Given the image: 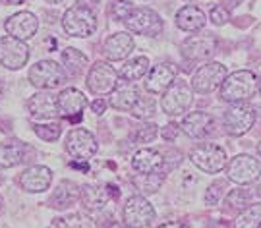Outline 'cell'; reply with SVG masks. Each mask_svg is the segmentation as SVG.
<instances>
[{"label": "cell", "mask_w": 261, "mask_h": 228, "mask_svg": "<svg viewBox=\"0 0 261 228\" xmlns=\"http://www.w3.org/2000/svg\"><path fill=\"white\" fill-rule=\"evenodd\" d=\"M134 12V4L130 0H114L112 4V16L116 19H126Z\"/></svg>", "instance_id": "d590c367"}, {"label": "cell", "mask_w": 261, "mask_h": 228, "mask_svg": "<svg viewBox=\"0 0 261 228\" xmlns=\"http://www.w3.org/2000/svg\"><path fill=\"white\" fill-rule=\"evenodd\" d=\"M122 220L130 228H145L155 220V209L145 197L134 195L122 209Z\"/></svg>", "instance_id": "ba28073f"}, {"label": "cell", "mask_w": 261, "mask_h": 228, "mask_svg": "<svg viewBox=\"0 0 261 228\" xmlns=\"http://www.w3.org/2000/svg\"><path fill=\"white\" fill-rule=\"evenodd\" d=\"M118 72L107 62H95L87 74V87L95 95H109L118 86Z\"/></svg>", "instance_id": "30bf717a"}, {"label": "cell", "mask_w": 261, "mask_h": 228, "mask_svg": "<svg viewBox=\"0 0 261 228\" xmlns=\"http://www.w3.org/2000/svg\"><path fill=\"white\" fill-rule=\"evenodd\" d=\"M62 27L70 37L85 39L91 37L97 31V18L93 10L84 8V6H72L64 12L62 16Z\"/></svg>", "instance_id": "7a4b0ae2"}, {"label": "cell", "mask_w": 261, "mask_h": 228, "mask_svg": "<svg viewBox=\"0 0 261 228\" xmlns=\"http://www.w3.org/2000/svg\"><path fill=\"white\" fill-rule=\"evenodd\" d=\"M107 228H130V226H128L124 220H122V222H118V220H112V222H109V226H107Z\"/></svg>", "instance_id": "ee69618b"}, {"label": "cell", "mask_w": 261, "mask_h": 228, "mask_svg": "<svg viewBox=\"0 0 261 228\" xmlns=\"http://www.w3.org/2000/svg\"><path fill=\"white\" fill-rule=\"evenodd\" d=\"M259 93H261V81H259Z\"/></svg>", "instance_id": "816d5d0a"}, {"label": "cell", "mask_w": 261, "mask_h": 228, "mask_svg": "<svg viewBox=\"0 0 261 228\" xmlns=\"http://www.w3.org/2000/svg\"><path fill=\"white\" fill-rule=\"evenodd\" d=\"M77 6H84V8H89V10H93L97 4H99V0H77L75 2Z\"/></svg>", "instance_id": "b9f144b4"}, {"label": "cell", "mask_w": 261, "mask_h": 228, "mask_svg": "<svg viewBox=\"0 0 261 228\" xmlns=\"http://www.w3.org/2000/svg\"><path fill=\"white\" fill-rule=\"evenodd\" d=\"M257 195H259V197H261V184H259V186H257Z\"/></svg>", "instance_id": "7dc6e473"}, {"label": "cell", "mask_w": 261, "mask_h": 228, "mask_svg": "<svg viewBox=\"0 0 261 228\" xmlns=\"http://www.w3.org/2000/svg\"><path fill=\"white\" fill-rule=\"evenodd\" d=\"M4 27L8 31V35L21 41H28L37 33L39 19L31 14V12H18L14 16H10L4 23Z\"/></svg>", "instance_id": "2e32d148"}, {"label": "cell", "mask_w": 261, "mask_h": 228, "mask_svg": "<svg viewBox=\"0 0 261 228\" xmlns=\"http://www.w3.org/2000/svg\"><path fill=\"white\" fill-rule=\"evenodd\" d=\"M2 93H4V83L0 81V97H2Z\"/></svg>", "instance_id": "bcb514c9"}, {"label": "cell", "mask_w": 261, "mask_h": 228, "mask_svg": "<svg viewBox=\"0 0 261 228\" xmlns=\"http://www.w3.org/2000/svg\"><path fill=\"white\" fill-rule=\"evenodd\" d=\"M209 19L213 21L215 25H224V23L230 19V14H228V10L223 8V6H215V8H211V12H209Z\"/></svg>", "instance_id": "f35d334b"}, {"label": "cell", "mask_w": 261, "mask_h": 228, "mask_svg": "<svg viewBox=\"0 0 261 228\" xmlns=\"http://www.w3.org/2000/svg\"><path fill=\"white\" fill-rule=\"evenodd\" d=\"M157 137V126L151 122H145L141 128H138V132H136V139L140 143H149L153 141Z\"/></svg>", "instance_id": "8d00e7d4"}, {"label": "cell", "mask_w": 261, "mask_h": 228, "mask_svg": "<svg viewBox=\"0 0 261 228\" xmlns=\"http://www.w3.org/2000/svg\"><path fill=\"white\" fill-rule=\"evenodd\" d=\"M248 197H250V193L246 190H234L228 193V197H226V203H228V207H238V209H244L246 205H248Z\"/></svg>", "instance_id": "74e56055"}, {"label": "cell", "mask_w": 261, "mask_h": 228, "mask_svg": "<svg viewBox=\"0 0 261 228\" xmlns=\"http://www.w3.org/2000/svg\"><path fill=\"white\" fill-rule=\"evenodd\" d=\"M87 62H89L87 56L82 50H77V48H64L62 50V66H64L68 76H80L87 68Z\"/></svg>", "instance_id": "83f0119b"}, {"label": "cell", "mask_w": 261, "mask_h": 228, "mask_svg": "<svg viewBox=\"0 0 261 228\" xmlns=\"http://www.w3.org/2000/svg\"><path fill=\"white\" fill-rule=\"evenodd\" d=\"M259 91V79L250 70H238L226 79L221 86V99L224 103H246L250 101L255 93Z\"/></svg>", "instance_id": "6da1fadb"}, {"label": "cell", "mask_w": 261, "mask_h": 228, "mask_svg": "<svg viewBox=\"0 0 261 228\" xmlns=\"http://www.w3.org/2000/svg\"><path fill=\"white\" fill-rule=\"evenodd\" d=\"M132 166L138 174H157L165 172V157L157 149H140L132 157Z\"/></svg>", "instance_id": "ac0fdd59"}, {"label": "cell", "mask_w": 261, "mask_h": 228, "mask_svg": "<svg viewBox=\"0 0 261 228\" xmlns=\"http://www.w3.org/2000/svg\"><path fill=\"white\" fill-rule=\"evenodd\" d=\"M2 205H4V201H2V197H0V213H2Z\"/></svg>", "instance_id": "c3c4849f"}, {"label": "cell", "mask_w": 261, "mask_h": 228, "mask_svg": "<svg viewBox=\"0 0 261 228\" xmlns=\"http://www.w3.org/2000/svg\"><path fill=\"white\" fill-rule=\"evenodd\" d=\"M188 137H194V139H201L207 137L209 133L213 132L215 128V118L211 114L203 112V110H197V112H190L184 118V122L180 126Z\"/></svg>", "instance_id": "d6986e66"}, {"label": "cell", "mask_w": 261, "mask_h": 228, "mask_svg": "<svg viewBox=\"0 0 261 228\" xmlns=\"http://www.w3.org/2000/svg\"><path fill=\"white\" fill-rule=\"evenodd\" d=\"M132 114L140 120H147L149 116L155 114V99L153 97H140V101L132 108Z\"/></svg>", "instance_id": "d6a6232c"}, {"label": "cell", "mask_w": 261, "mask_h": 228, "mask_svg": "<svg viewBox=\"0 0 261 228\" xmlns=\"http://www.w3.org/2000/svg\"><path fill=\"white\" fill-rule=\"evenodd\" d=\"M178 133H180V128H178L176 124H168V126L163 128L161 135H163L165 141H174V139L178 137Z\"/></svg>", "instance_id": "ab89813d"}, {"label": "cell", "mask_w": 261, "mask_h": 228, "mask_svg": "<svg viewBox=\"0 0 261 228\" xmlns=\"http://www.w3.org/2000/svg\"><path fill=\"white\" fill-rule=\"evenodd\" d=\"M91 110L95 114H103L107 110V101L105 99H95L93 103H91Z\"/></svg>", "instance_id": "60d3db41"}, {"label": "cell", "mask_w": 261, "mask_h": 228, "mask_svg": "<svg viewBox=\"0 0 261 228\" xmlns=\"http://www.w3.org/2000/svg\"><path fill=\"white\" fill-rule=\"evenodd\" d=\"M228 180L234 184H252L259 178L261 164L252 155H236L226 166Z\"/></svg>", "instance_id": "7c38bea8"}, {"label": "cell", "mask_w": 261, "mask_h": 228, "mask_svg": "<svg viewBox=\"0 0 261 228\" xmlns=\"http://www.w3.org/2000/svg\"><path fill=\"white\" fill-rule=\"evenodd\" d=\"M134 50V37L130 33H114L105 41V56L109 60H122Z\"/></svg>", "instance_id": "cb8c5ba5"}, {"label": "cell", "mask_w": 261, "mask_h": 228, "mask_svg": "<svg viewBox=\"0 0 261 228\" xmlns=\"http://www.w3.org/2000/svg\"><path fill=\"white\" fill-rule=\"evenodd\" d=\"M224 190H226V184H224V182H215V184H211L205 193L207 205H217V203L221 201V197H223Z\"/></svg>", "instance_id": "e575fe53"}, {"label": "cell", "mask_w": 261, "mask_h": 228, "mask_svg": "<svg viewBox=\"0 0 261 228\" xmlns=\"http://www.w3.org/2000/svg\"><path fill=\"white\" fill-rule=\"evenodd\" d=\"M28 108H29V112H31V116H33V118H39V120L60 116L58 101H56V97L50 95V93H35V95L29 99Z\"/></svg>", "instance_id": "603a6c76"}, {"label": "cell", "mask_w": 261, "mask_h": 228, "mask_svg": "<svg viewBox=\"0 0 261 228\" xmlns=\"http://www.w3.org/2000/svg\"><path fill=\"white\" fill-rule=\"evenodd\" d=\"M178 68L170 62H163L157 64L149 70L147 79H145V91L153 93V95H163L168 87L172 86V81L176 79Z\"/></svg>", "instance_id": "9a60e30c"}, {"label": "cell", "mask_w": 261, "mask_h": 228, "mask_svg": "<svg viewBox=\"0 0 261 228\" xmlns=\"http://www.w3.org/2000/svg\"><path fill=\"white\" fill-rule=\"evenodd\" d=\"M29 83L37 89H56L66 81V70L55 60H39L29 68Z\"/></svg>", "instance_id": "3957f363"}, {"label": "cell", "mask_w": 261, "mask_h": 228, "mask_svg": "<svg viewBox=\"0 0 261 228\" xmlns=\"http://www.w3.org/2000/svg\"><path fill=\"white\" fill-rule=\"evenodd\" d=\"M261 224V203L250 205L236 217L234 228H257Z\"/></svg>", "instance_id": "f546056e"}, {"label": "cell", "mask_w": 261, "mask_h": 228, "mask_svg": "<svg viewBox=\"0 0 261 228\" xmlns=\"http://www.w3.org/2000/svg\"><path fill=\"white\" fill-rule=\"evenodd\" d=\"M226 76H228L226 66H223L221 62H207L196 70V74L192 77V89L201 95L213 93L215 89L223 86Z\"/></svg>", "instance_id": "277c9868"}, {"label": "cell", "mask_w": 261, "mask_h": 228, "mask_svg": "<svg viewBox=\"0 0 261 228\" xmlns=\"http://www.w3.org/2000/svg\"><path fill=\"white\" fill-rule=\"evenodd\" d=\"M35 133H37L41 139L45 141H56L62 133V126L60 124H37L35 126Z\"/></svg>", "instance_id": "836d02e7"}, {"label": "cell", "mask_w": 261, "mask_h": 228, "mask_svg": "<svg viewBox=\"0 0 261 228\" xmlns=\"http://www.w3.org/2000/svg\"><path fill=\"white\" fill-rule=\"evenodd\" d=\"M190 159L196 164L199 170L217 174L226 166V153L223 147L215 145V143H201L192 149Z\"/></svg>", "instance_id": "5b68a950"}, {"label": "cell", "mask_w": 261, "mask_h": 228, "mask_svg": "<svg viewBox=\"0 0 261 228\" xmlns=\"http://www.w3.org/2000/svg\"><path fill=\"white\" fill-rule=\"evenodd\" d=\"M165 180V172H157V174H138V178L134 180V184L138 186V190L143 193H153L161 188V184Z\"/></svg>", "instance_id": "4dcf8cb0"}, {"label": "cell", "mask_w": 261, "mask_h": 228, "mask_svg": "<svg viewBox=\"0 0 261 228\" xmlns=\"http://www.w3.org/2000/svg\"><path fill=\"white\" fill-rule=\"evenodd\" d=\"M192 91L194 89L188 86L186 81L174 79L172 86L163 93V101H161L163 110L167 114H170V116L184 114L190 108V105H192Z\"/></svg>", "instance_id": "9c48e42d"}, {"label": "cell", "mask_w": 261, "mask_h": 228, "mask_svg": "<svg viewBox=\"0 0 261 228\" xmlns=\"http://www.w3.org/2000/svg\"><path fill=\"white\" fill-rule=\"evenodd\" d=\"M47 2H50V4H56V2H60V0H47Z\"/></svg>", "instance_id": "681fc988"}, {"label": "cell", "mask_w": 261, "mask_h": 228, "mask_svg": "<svg viewBox=\"0 0 261 228\" xmlns=\"http://www.w3.org/2000/svg\"><path fill=\"white\" fill-rule=\"evenodd\" d=\"M257 228H261V224H259V226H257Z\"/></svg>", "instance_id": "f5cc1de1"}, {"label": "cell", "mask_w": 261, "mask_h": 228, "mask_svg": "<svg viewBox=\"0 0 261 228\" xmlns=\"http://www.w3.org/2000/svg\"><path fill=\"white\" fill-rule=\"evenodd\" d=\"M149 70V58L147 56H136L128 60L124 66L120 68L118 76L126 81H138L140 77H143Z\"/></svg>", "instance_id": "f1b7e54d"}, {"label": "cell", "mask_w": 261, "mask_h": 228, "mask_svg": "<svg viewBox=\"0 0 261 228\" xmlns=\"http://www.w3.org/2000/svg\"><path fill=\"white\" fill-rule=\"evenodd\" d=\"M118 195H120V191L116 190V186H112V184H105V186L85 184L84 188H82V203H84L85 209L89 211L105 209Z\"/></svg>", "instance_id": "5bb4252c"}, {"label": "cell", "mask_w": 261, "mask_h": 228, "mask_svg": "<svg viewBox=\"0 0 261 228\" xmlns=\"http://www.w3.org/2000/svg\"><path fill=\"white\" fill-rule=\"evenodd\" d=\"M29 48L25 41L16 39L12 35L0 39V64L8 70H19L28 64Z\"/></svg>", "instance_id": "8fae6325"}, {"label": "cell", "mask_w": 261, "mask_h": 228, "mask_svg": "<svg viewBox=\"0 0 261 228\" xmlns=\"http://www.w3.org/2000/svg\"><path fill=\"white\" fill-rule=\"evenodd\" d=\"M159 228H190L188 224H184V222H165V224H161Z\"/></svg>", "instance_id": "7bdbcfd3"}, {"label": "cell", "mask_w": 261, "mask_h": 228, "mask_svg": "<svg viewBox=\"0 0 261 228\" xmlns=\"http://www.w3.org/2000/svg\"><path fill=\"white\" fill-rule=\"evenodd\" d=\"M31 153L28 145L23 143H4L0 145V166L10 168L19 162L28 161V155Z\"/></svg>", "instance_id": "484cf974"}, {"label": "cell", "mask_w": 261, "mask_h": 228, "mask_svg": "<svg viewBox=\"0 0 261 228\" xmlns=\"http://www.w3.org/2000/svg\"><path fill=\"white\" fill-rule=\"evenodd\" d=\"M217 41L211 35H192L184 41L182 45V56L186 60L197 62V60H205L215 52Z\"/></svg>", "instance_id": "e0dca14e"}, {"label": "cell", "mask_w": 261, "mask_h": 228, "mask_svg": "<svg viewBox=\"0 0 261 228\" xmlns=\"http://www.w3.org/2000/svg\"><path fill=\"white\" fill-rule=\"evenodd\" d=\"M224 130L230 135H244L250 132L255 124V108L246 103H234L224 112Z\"/></svg>", "instance_id": "52a82bcc"}, {"label": "cell", "mask_w": 261, "mask_h": 228, "mask_svg": "<svg viewBox=\"0 0 261 228\" xmlns=\"http://www.w3.org/2000/svg\"><path fill=\"white\" fill-rule=\"evenodd\" d=\"M6 4H12V6H16V4H23L25 0H4Z\"/></svg>", "instance_id": "f6af8a7d"}, {"label": "cell", "mask_w": 261, "mask_h": 228, "mask_svg": "<svg viewBox=\"0 0 261 228\" xmlns=\"http://www.w3.org/2000/svg\"><path fill=\"white\" fill-rule=\"evenodd\" d=\"M205 14L197 6H184V8L178 10L176 14V25L182 31H188V33L201 31L205 27Z\"/></svg>", "instance_id": "d4e9b609"}, {"label": "cell", "mask_w": 261, "mask_h": 228, "mask_svg": "<svg viewBox=\"0 0 261 228\" xmlns=\"http://www.w3.org/2000/svg\"><path fill=\"white\" fill-rule=\"evenodd\" d=\"M124 23L130 31L145 37H157L163 31V19L151 8H134V12L124 19Z\"/></svg>", "instance_id": "8992f818"}, {"label": "cell", "mask_w": 261, "mask_h": 228, "mask_svg": "<svg viewBox=\"0 0 261 228\" xmlns=\"http://www.w3.org/2000/svg\"><path fill=\"white\" fill-rule=\"evenodd\" d=\"M53 182V172L47 166H29L28 170L21 172L19 176V184L25 191L31 193H39V191H45Z\"/></svg>", "instance_id": "ffe728a7"}, {"label": "cell", "mask_w": 261, "mask_h": 228, "mask_svg": "<svg viewBox=\"0 0 261 228\" xmlns=\"http://www.w3.org/2000/svg\"><path fill=\"white\" fill-rule=\"evenodd\" d=\"M99 149L97 139L91 132L84 128H75L66 137V151L74 157L75 161H89Z\"/></svg>", "instance_id": "4fadbf2b"}, {"label": "cell", "mask_w": 261, "mask_h": 228, "mask_svg": "<svg viewBox=\"0 0 261 228\" xmlns=\"http://www.w3.org/2000/svg\"><path fill=\"white\" fill-rule=\"evenodd\" d=\"M140 89L138 86H134V81H126L114 87V91L111 93V101L109 105L116 110H132L134 105L140 101Z\"/></svg>", "instance_id": "7402d4cb"}, {"label": "cell", "mask_w": 261, "mask_h": 228, "mask_svg": "<svg viewBox=\"0 0 261 228\" xmlns=\"http://www.w3.org/2000/svg\"><path fill=\"white\" fill-rule=\"evenodd\" d=\"M56 101H58V110L62 116H80L82 110L87 106V99L85 95L75 89V87H68L64 91H60V95H56Z\"/></svg>", "instance_id": "44dd1931"}, {"label": "cell", "mask_w": 261, "mask_h": 228, "mask_svg": "<svg viewBox=\"0 0 261 228\" xmlns=\"http://www.w3.org/2000/svg\"><path fill=\"white\" fill-rule=\"evenodd\" d=\"M77 197H80L77 186H75L74 182L64 180L56 188L55 195L50 197V205L56 207V209H66V207H70L74 201H77Z\"/></svg>", "instance_id": "4316f807"}, {"label": "cell", "mask_w": 261, "mask_h": 228, "mask_svg": "<svg viewBox=\"0 0 261 228\" xmlns=\"http://www.w3.org/2000/svg\"><path fill=\"white\" fill-rule=\"evenodd\" d=\"M257 153H259V155H261V143H259V145H257Z\"/></svg>", "instance_id": "f907efd6"}, {"label": "cell", "mask_w": 261, "mask_h": 228, "mask_svg": "<svg viewBox=\"0 0 261 228\" xmlns=\"http://www.w3.org/2000/svg\"><path fill=\"white\" fill-rule=\"evenodd\" d=\"M55 226L58 228H97L95 220L91 217H87L84 213H75V215H70L66 219H56Z\"/></svg>", "instance_id": "1f68e13d"}]
</instances>
